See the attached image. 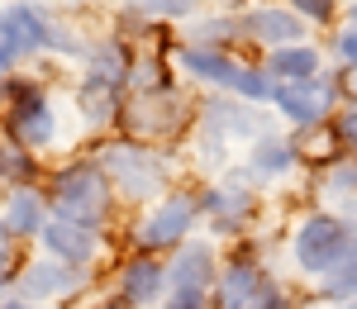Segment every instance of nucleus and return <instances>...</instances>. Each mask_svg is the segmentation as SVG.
<instances>
[{
  "instance_id": "nucleus-4",
  "label": "nucleus",
  "mask_w": 357,
  "mask_h": 309,
  "mask_svg": "<svg viewBox=\"0 0 357 309\" xmlns=\"http://www.w3.org/2000/svg\"><path fill=\"white\" fill-rule=\"evenodd\" d=\"M353 248V228L343 224L338 214H310L301 228H296V238H291V253H296V267H301L305 276H329L333 267L348 257Z\"/></svg>"
},
{
  "instance_id": "nucleus-20",
  "label": "nucleus",
  "mask_w": 357,
  "mask_h": 309,
  "mask_svg": "<svg viewBox=\"0 0 357 309\" xmlns=\"http://www.w3.org/2000/svg\"><path fill=\"white\" fill-rule=\"evenodd\" d=\"M319 300H343V305L357 300V228H353V248H348V257L333 267L329 276H319Z\"/></svg>"
},
{
  "instance_id": "nucleus-1",
  "label": "nucleus",
  "mask_w": 357,
  "mask_h": 309,
  "mask_svg": "<svg viewBox=\"0 0 357 309\" xmlns=\"http://www.w3.org/2000/svg\"><path fill=\"white\" fill-rule=\"evenodd\" d=\"M48 200H53L57 219H72V224L100 228L114 209V186L100 162H72V167H57L48 181Z\"/></svg>"
},
{
  "instance_id": "nucleus-15",
  "label": "nucleus",
  "mask_w": 357,
  "mask_h": 309,
  "mask_svg": "<svg viewBox=\"0 0 357 309\" xmlns=\"http://www.w3.org/2000/svg\"><path fill=\"white\" fill-rule=\"evenodd\" d=\"M248 38H257V43H267V48H291L296 38H301V15H291V10H276V5H262V10H252L248 19H238Z\"/></svg>"
},
{
  "instance_id": "nucleus-33",
  "label": "nucleus",
  "mask_w": 357,
  "mask_h": 309,
  "mask_svg": "<svg viewBox=\"0 0 357 309\" xmlns=\"http://www.w3.org/2000/svg\"><path fill=\"white\" fill-rule=\"evenodd\" d=\"M353 29H357V10H353Z\"/></svg>"
},
{
  "instance_id": "nucleus-10",
  "label": "nucleus",
  "mask_w": 357,
  "mask_h": 309,
  "mask_svg": "<svg viewBox=\"0 0 357 309\" xmlns=\"http://www.w3.org/2000/svg\"><path fill=\"white\" fill-rule=\"evenodd\" d=\"M38 238H43V248H48L53 262H67V267H77V271H86V267L100 257V228L72 224V219H48V228H43Z\"/></svg>"
},
{
  "instance_id": "nucleus-35",
  "label": "nucleus",
  "mask_w": 357,
  "mask_h": 309,
  "mask_svg": "<svg viewBox=\"0 0 357 309\" xmlns=\"http://www.w3.org/2000/svg\"><path fill=\"white\" fill-rule=\"evenodd\" d=\"M343 309H348V305H343Z\"/></svg>"
},
{
  "instance_id": "nucleus-25",
  "label": "nucleus",
  "mask_w": 357,
  "mask_h": 309,
  "mask_svg": "<svg viewBox=\"0 0 357 309\" xmlns=\"http://www.w3.org/2000/svg\"><path fill=\"white\" fill-rule=\"evenodd\" d=\"M15 262H20V238H15V228L0 214V276L5 281H15Z\"/></svg>"
},
{
  "instance_id": "nucleus-11",
  "label": "nucleus",
  "mask_w": 357,
  "mask_h": 309,
  "mask_svg": "<svg viewBox=\"0 0 357 309\" xmlns=\"http://www.w3.org/2000/svg\"><path fill=\"white\" fill-rule=\"evenodd\" d=\"M82 285H86V271L43 257V262H29L24 271H20V300H29V305H33V300H67V295H77Z\"/></svg>"
},
{
  "instance_id": "nucleus-24",
  "label": "nucleus",
  "mask_w": 357,
  "mask_h": 309,
  "mask_svg": "<svg viewBox=\"0 0 357 309\" xmlns=\"http://www.w3.org/2000/svg\"><path fill=\"white\" fill-rule=\"evenodd\" d=\"M324 196L333 200V205H348V209H357V162H348V167H338L324 181Z\"/></svg>"
},
{
  "instance_id": "nucleus-3",
  "label": "nucleus",
  "mask_w": 357,
  "mask_h": 309,
  "mask_svg": "<svg viewBox=\"0 0 357 309\" xmlns=\"http://www.w3.org/2000/svg\"><path fill=\"white\" fill-rule=\"evenodd\" d=\"M100 167L129 200H162L167 186V157L153 152L148 143H110L100 152Z\"/></svg>"
},
{
  "instance_id": "nucleus-2",
  "label": "nucleus",
  "mask_w": 357,
  "mask_h": 309,
  "mask_svg": "<svg viewBox=\"0 0 357 309\" xmlns=\"http://www.w3.org/2000/svg\"><path fill=\"white\" fill-rule=\"evenodd\" d=\"M0 95H5V129H10V143H20V148H48L57 138V114H53V100H48V90L38 81H29V77H10V81L0 86Z\"/></svg>"
},
{
  "instance_id": "nucleus-12",
  "label": "nucleus",
  "mask_w": 357,
  "mask_h": 309,
  "mask_svg": "<svg viewBox=\"0 0 357 309\" xmlns=\"http://www.w3.org/2000/svg\"><path fill=\"white\" fill-rule=\"evenodd\" d=\"M0 43L15 57L53 48V19L38 5H10V10H0Z\"/></svg>"
},
{
  "instance_id": "nucleus-17",
  "label": "nucleus",
  "mask_w": 357,
  "mask_h": 309,
  "mask_svg": "<svg viewBox=\"0 0 357 309\" xmlns=\"http://www.w3.org/2000/svg\"><path fill=\"white\" fill-rule=\"evenodd\" d=\"M5 224L15 228V238H38L48 228V200L38 196L33 186H15L10 205H5Z\"/></svg>"
},
{
  "instance_id": "nucleus-14",
  "label": "nucleus",
  "mask_w": 357,
  "mask_h": 309,
  "mask_svg": "<svg viewBox=\"0 0 357 309\" xmlns=\"http://www.w3.org/2000/svg\"><path fill=\"white\" fill-rule=\"evenodd\" d=\"M181 124V100L162 90V95H134L124 105V129H134L143 138H158V134H172Z\"/></svg>"
},
{
  "instance_id": "nucleus-9",
  "label": "nucleus",
  "mask_w": 357,
  "mask_h": 309,
  "mask_svg": "<svg viewBox=\"0 0 357 309\" xmlns=\"http://www.w3.org/2000/svg\"><path fill=\"white\" fill-rule=\"evenodd\" d=\"M119 300L129 309H148L167 300V262L162 257L138 253L119 267Z\"/></svg>"
},
{
  "instance_id": "nucleus-23",
  "label": "nucleus",
  "mask_w": 357,
  "mask_h": 309,
  "mask_svg": "<svg viewBox=\"0 0 357 309\" xmlns=\"http://www.w3.org/2000/svg\"><path fill=\"white\" fill-rule=\"evenodd\" d=\"M296 167V148L281 138H262L257 148H252V171L257 176H281V171Z\"/></svg>"
},
{
  "instance_id": "nucleus-28",
  "label": "nucleus",
  "mask_w": 357,
  "mask_h": 309,
  "mask_svg": "<svg viewBox=\"0 0 357 309\" xmlns=\"http://www.w3.org/2000/svg\"><path fill=\"white\" fill-rule=\"evenodd\" d=\"M138 10H148V15H191L195 0H134Z\"/></svg>"
},
{
  "instance_id": "nucleus-30",
  "label": "nucleus",
  "mask_w": 357,
  "mask_h": 309,
  "mask_svg": "<svg viewBox=\"0 0 357 309\" xmlns=\"http://www.w3.org/2000/svg\"><path fill=\"white\" fill-rule=\"evenodd\" d=\"M333 48H338V57H343L348 67H357V29L348 24L343 33H338V43H333Z\"/></svg>"
},
{
  "instance_id": "nucleus-19",
  "label": "nucleus",
  "mask_w": 357,
  "mask_h": 309,
  "mask_svg": "<svg viewBox=\"0 0 357 309\" xmlns=\"http://www.w3.org/2000/svg\"><path fill=\"white\" fill-rule=\"evenodd\" d=\"M272 77H281V81H310V77H319V48H305V43L276 48Z\"/></svg>"
},
{
  "instance_id": "nucleus-34",
  "label": "nucleus",
  "mask_w": 357,
  "mask_h": 309,
  "mask_svg": "<svg viewBox=\"0 0 357 309\" xmlns=\"http://www.w3.org/2000/svg\"><path fill=\"white\" fill-rule=\"evenodd\" d=\"M0 105H5V95H0Z\"/></svg>"
},
{
  "instance_id": "nucleus-21",
  "label": "nucleus",
  "mask_w": 357,
  "mask_h": 309,
  "mask_svg": "<svg viewBox=\"0 0 357 309\" xmlns=\"http://www.w3.org/2000/svg\"><path fill=\"white\" fill-rule=\"evenodd\" d=\"M205 119H224V124H205L210 138H220V134H229V138H257V134H262V119H257V114L234 110V105H210Z\"/></svg>"
},
{
  "instance_id": "nucleus-16",
  "label": "nucleus",
  "mask_w": 357,
  "mask_h": 309,
  "mask_svg": "<svg viewBox=\"0 0 357 309\" xmlns=\"http://www.w3.org/2000/svg\"><path fill=\"white\" fill-rule=\"evenodd\" d=\"M200 214L210 219L215 233H234V228H243V219L252 214V196H248L243 186H215L210 196L200 200Z\"/></svg>"
},
{
  "instance_id": "nucleus-22",
  "label": "nucleus",
  "mask_w": 357,
  "mask_h": 309,
  "mask_svg": "<svg viewBox=\"0 0 357 309\" xmlns=\"http://www.w3.org/2000/svg\"><path fill=\"white\" fill-rule=\"evenodd\" d=\"M38 176V162L29 157V148H20V143H0V181H10V191L15 186H29Z\"/></svg>"
},
{
  "instance_id": "nucleus-31",
  "label": "nucleus",
  "mask_w": 357,
  "mask_h": 309,
  "mask_svg": "<svg viewBox=\"0 0 357 309\" xmlns=\"http://www.w3.org/2000/svg\"><path fill=\"white\" fill-rule=\"evenodd\" d=\"M338 138H343V143L357 152V110H348L343 119H338Z\"/></svg>"
},
{
  "instance_id": "nucleus-32",
  "label": "nucleus",
  "mask_w": 357,
  "mask_h": 309,
  "mask_svg": "<svg viewBox=\"0 0 357 309\" xmlns=\"http://www.w3.org/2000/svg\"><path fill=\"white\" fill-rule=\"evenodd\" d=\"M0 309H33V305H29V300H15V295H10V300H5Z\"/></svg>"
},
{
  "instance_id": "nucleus-6",
  "label": "nucleus",
  "mask_w": 357,
  "mask_h": 309,
  "mask_svg": "<svg viewBox=\"0 0 357 309\" xmlns=\"http://www.w3.org/2000/svg\"><path fill=\"white\" fill-rule=\"evenodd\" d=\"M195 219H200V200L195 196H162L148 209V219L138 224V253H148V257L176 253L191 238Z\"/></svg>"
},
{
  "instance_id": "nucleus-26",
  "label": "nucleus",
  "mask_w": 357,
  "mask_h": 309,
  "mask_svg": "<svg viewBox=\"0 0 357 309\" xmlns=\"http://www.w3.org/2000/svg\"><path fill=\"white\" fill-rule=\"evenodd\" d=\"M158 309H215V300L200 290H167V300Z\"/></svg>"
},
{
  "instance_id": "nucleus-7",
  "label": "nucleus",
  "mask_w": 357,
  "mask_h": 309,
  "mask_svg": "<svg viewBox=\"0 0 357 309\" xmlns=\"http://www.w3.org/2000/svg\"><path fill=\"white\" fill-rule=\"evenodd\" d=\"M220 281V257L205 238H186L172 262H167V290H200V295H215Z\"/></svg>"
},
{
  "instance_id": "nucleus-13",
  "label": "nucleus",
  "mask_w": 357,
  "mask_h": 309,
  "mask_svg": "<svg viewBox=\"0 0 357 309\" xmlns=\"http://www.w3.org/2000/svg\"><path fill=\"white\" fill-rule=\"evenodd\" d=\"M272 281V276H262V267L252 262V257H234L229 267H220V281H215V309H252V300L262 295V285Z\"/></svg>"
},
{
  "instance_id": "nucleus-18",
  "label": "nucleus",
  "mask_w": 357,
  "mask_h": 309,
  "mask_svg": "<svg viewBox=\"0 0 357 309\" xmlns=\"http://www.w3.org/2000/svg\"><path fill=\"white\" fill-rule=\"evenodd\" d=\"M82 110L91 124H105L114 110H119V77L110 72H91L82 86Z\"/></svg>"
},
{
  "instance_id": "nucleus-5",
  "label": "nucleus",
  "mask_w": 357,
  "mask_h": 309,
  "mask_svg": "<svg viewBox=\"0 0 357 309\" xmlns=\"http://www.w3.org/2000/svg\"><path fill=\"white\" fill-rule=\"evenodd\" d=\"M181 67H186V72H195L200 81L224 86V90L243 95V100H272V90H276L267 72L234 62L224 48H181Z\"/></svg>"
},
{
  "instance_id": "nucleus-27",
  "label": "nucleus",
  "mask_w": 357,
  "mask_h": 309,
  "mask_svg": "<svg viewBox=\"0 0 357 309\" xmlns=\"http://www.w3.org/2000/svg\"><path fill=\"white\" fill-rule=\"evenodd\" d=\"M252 309H291V295H286V285H281V281H267V285H262V295L252 300Z\"/></svg>"
},
{
  "instance_id": "nucleus-29",
  "label": "nucleus",
  "mask_w": 357,
  "mask_h": 309,
  "mask_svg": "<svg viewBox=\"0 0 357 309\" xmlns=\"http://www.w3.org/2000/svg\"><path fill=\"white\" fill-rule=\"evenodd\" d=\"M291 10H301L305 19H319L324 24L333 10H338V0H291Z\"/></svg>"
},
{
  "instance_id": "nucleus-8",
  "label": "nucleus",
  "mask_w": 357,
  "mask_h": 309,
  "mask_svg": "<svg viewBox=\"0 0 357 309\" xmlns=\"http://www.w3.org/2000/svg\"><path fill=\"white\" fill-rule=\"evenodd\" d=\"M333 95H338V86L324 81V77H310V81H281L272 90V100L281 105V114H286L291 124H319V119L333 110Z\"/></svg>"
}]
</instances>
